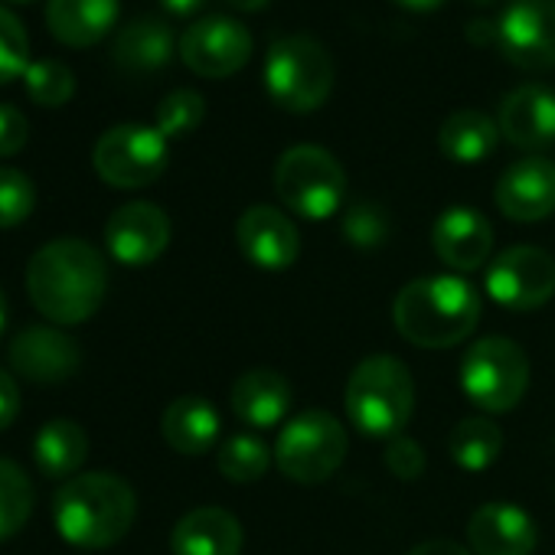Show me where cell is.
<instances>
[{
	"label": "cell",
	"instance_id": "9",
	"mask_svg": "<svg viewBox=\"0 0 555 555\" xmlns=\"http://www.w3.org/2000/svg\"><path fill=\"white\" fill-rule=\"evenodd\" d=\"M170 160L167 138L147 125H115L92 147L95 173L115 190L151 186Z\"/></svg>",
	"mask_w": 555,
	"mask_h": 555
},
{
	"label": "cell",
	"instance_id": "4",
	"mask_svg": "<svg viewBox=\"0 0 555 555\" xmlns=\"http://www.w3.org/2000/svg\"><path fill=\"white\" fill-rule=\"evenodd\" d=\"M347 418L370 438H396L415 412V379L399 357L376 353L347 379Z\"/></svg>",
	"mask_w": 555,
	"mask_h": 555
},
{
	"label": "cell",
	"instance_id": "22",
	"mask_svg": "<svg viewBox=\"0 0 555 555\" xmlns=\"http://www.w3.org/2000/svg\"><path fill=\"white\" fill-rule=\"evenodd\" d=\"M242 542V522L222 506H196L170 532L173 555H238Z\"/></svg>",
	"mask_w": 555,
	"mask_h": 555
},
{
	"label": "cell",
	"instance_id": "38",
	"mask_svg": "<svg viewBox=\"0 0 555 555\" xmlns=\"http://www.w3.org/2000/svg\"><path fill=\"white\" fill-rule=\"evenodd\" d=\"M409 555H474V552L451 539H428V542H418Z\"/></svg>",
	"mask_w": 555,
	"mask_h": 555
},
{
	"label": "cell",
	"instance_id": "41",
	"mask_svg": "<svg viewBox=\"0 0 555 555\" xmlns=\"http://www.w3.org/2000/svg\"><path fill=\"white\" fill-rule=\"evenodd\" d=\"M229 8H235V11H242V14H255V11H261V8H268L271 0H225Z\"/></svg>",
	"mask_w": 555,
	"mask_h": 555
},
{
	"label": "cell",
	"instance_id": "17",
	"mask_svg": "<svg viewBox=\"0 0 555 555\" xmlns=\"http://www.w3.org/2000/svg\"><path fill=\"white\" fill-rule=\"evenodd\" d=\"M435 255L454 271H477L490 261L493 251V225L480 209L451 206L435 219L431 229Z\"/></svg>",
	"mask_w": 555,
	"mask_h": 555
},
{
	"label": "cell",
	"instance_id": "24",
	"mask_svg": "<svg viewBox=\"0 0 555 555\" xmlns=\"http://www.w3.org/2000/svg\"><path fill=\"white\" fill-rule=\"evenodd\" d=\"M160 431H164V441L177 454L199 457L216 448L222 422H219L216 405L206 402L203 396H180L164 409Z\"/></svg>",
	"mask_w": 555,
	"mask_h": 555
},
{
	"label": "cell",
	"instance_id": "11",
	"mask_svg": "<svg viewBox=\"0 0 555 555\" xmlns=\"http://www.w3.org/2000/svg\"><path fill=\"white\" fill-rule=\"evenodd\" d=\"M493 34L503 60L516 69H555V0H509Z\"/></svg>",
	"mask_w": 555,
	"mask_h": 555
},
{
	"label": "cell",
	"instance_id": "8",
	"mask_svg": "<svg viewBox=\"0 0 555 555\" xmlns=\"http://www.w3.org/2000/svg\"><path fill=\"white\" fill-rule=\"evenodd\" d=\"M461 389L483 412H509L529 389V357L509 337L477 340L461 363Z\"/></svg>",
	"mask_w": 555,
	"mask_h": 555
},
{
	"label": "cell",
	"instance_id": "32",
	"mask_svg": "<svg viewBox=\"0 0 555 555\" xmlns=\"http://www.w3.org/2000/svg\"><path fill=\"white\" fill-rule=\"evenodd\" d=\"M30 66V34L24 21L14 11L0 8V86L24 79Z\"/></svg>",
	"mask_w": 555,
	"mask_h": 555
},
{
	"label": "cell",
	"instance_id": "43",
	"mask_svg": "<svg viewBox=\"0 0 555 555\" xmlns=\"http://www.w3.org/2000/svg\"><path fill=\"white\" fill-rule=\"evenodd\" d=\"M470 4H477V8H490V4H496V0H470Z\"/></svg>",
	"mask_w": 555,
	"mask_h": 555
},
{
	"label": "cell",
	"instance_id": "26",
	"mask_svg": "<svg viewBox=\"0 0 555 555\" xmlns=\"http://www.w3.org/2000/svg\"><path fill=\"white\" fill-rule=\"evenodd\" d=\"M500 141V125L474 108H461L444 118L438 131V147L448 160L454 164H480L496 151Z\"/></svg>",
	"mask_w": 555,
	"mask_h": 555
},
{
	"label": "cell",
	"instance_id": "16",
	"mask_svg": "<svg viewBox=\"0 0 555 555\" xmlns=\"http://www.w3.org/2000/svg\"><path fill=\"white\" fill-rule=\"evenodd\" d=\"M496 209L513 222H542L555 212V160L522 157L509 164L493 190Z\"/></svg>",
	"mask_w": 555,
	"mask_h": 555
},
{
	"label": "cell",
	"instance_id": "19",
	"mask_svg": "<svg viewBox=\"0 0 555 555\" xmlns=\"http://www.w3.org/2000/svg\"><path fill=\"white\" fill-rule=\"evenodd\" d=\"M500 134L519 151H545L555 144V89L519 86L500 102Z\"/></svg>",
	"mask_w": 555,
	"mask_h": 555
},
{
	"label": "cell",
	"instance_id": "30",
	"mask_svg": "<svg viewBox=\"0 0 555 555\" xmlns=\"http://www.w3.org/2000/svg\"><path fill=\"white\" fill-rule=\"evenodd\" d=\"M24 82H27L30 99L37 105H43V108H60V105H66L76 95V76L60 60H37L27 69Z\"/></svg>",
	"mask_w": 555,
	"mask_h": 555
},
{
	"label": "cell",
	"instance_id": "27",
	"mask_svg": "<svg viewBox=\"0 0 555 555\" xmlns=\"http://www.w3.org/2000/svg\"><path fill=\"white\" fill-rule=\"evenodd\" d=\"M500 451H503V428L496 422H490L487 415L461 418L448 431V454L454 457V464L461 470L480 474V470L493 467Z\"/></svg>",
	"mask_w": 555,
	"mask_h": 555
},
{
	"label": "cell",
	"instance_id": "29",
	"mask_svg": "<svg viewBox=\"0 0 555 555\" xmlns=\"http://www.w3.org/2000/svg\"><path fill=\"white\" fill-rule=\"evenodd\" d=\"M216 467L229 483H255L271 467V451L258 435H232L216 451Z\"/></svg>",
	"mask_w": 555,
	"mask_h": 555
},
{
	"label": "cell",
	"instance_id": "1",
	"mask_svg": "<svg viewBox=\"0 0 555 555\" xmlns=\"http://www.w3.org/2000/svg\"><path fill=\"white\" fill-rule=\"evenodd\" d=\"M27 295L56 327H76L99 314L108 295V268L86 238H53L27 264Z\"/></svg>",
	"mask_w": 555,
	"mask_h": 555
},
{
	"label": "cell",
	"instance_id": "42",
	"mask_svg": "<svg viewBox=\"0 0 555 555\" xmlns=\"http://www.w3.org/2000/svg\"><path fill=\"white\" fill-rule=\"evenodd\" d=\"M4 324H8V298L0 292V334H4Z\"/></svg>",
	"mask_w": 555,
	"mask_h": 555
},
{
	"label": "cell",
	"instance_id": "7",
	"mask_svg": "<svg viewBox=\"0 0 555 555\" xmlns=\"http://www.w3.org/2000/svg\"><path fill=\"white\" fill-rule=\"evenodd\" d=\"M347 428L337 415L311 409L285 422L274 441V464L295 483H324L347 461Z\"/></svg>",
	"mask_w": 555,
	"mask_h": 555
},
{
	"label": "cell",
	"instance_id": "20",
	"mask_svg": "<svg viewBox=\"0 0 555 555\" xmlns=\"http://www.w3.org/2000/svg\"><path fill=\"white\" fill-rule=\"evenodd\" d=\"M229 402L238 422H245L248 428H274L278 422L288 418L295 389L278 370L255 366V370H245L232 383Z\"/></svg>",
	"mask_w": 555,
	"mask_h": 555
},
{
	"label": "cell",
	"instance_id": "44",
	"mask_svg": "<svg viewBox=\"0 0 555 555\" xmlns=\"http://www.w3.org/2000/svg\"><path fill=\"white\" fill-rule=\"evenodd\" d=\"M11 4H30V0H11Z\"/></svg>",
	"mask_w": 555,
	"mask_h": 555
},
{
	"label": "cell",
	"instance_id": "18",
	"mask_svg": "<svg viewBox=\"0 0 555 555\" xmlns=\"http://www.w3.org/2000/svg\"><path fill=\"white\" fill-rule=\"evenodd\" d=\"M535 542V519L516 503H483L467 522V545L474 555H532Z\"/></svg>",
	"mask_w": 555,
	"mask_h": 555
},
{
	"label": "cell",
	"instance_id": "12",
	"mask_svg": "<svg viewBox=\"0 0 555 555\" xmlns=\"http://www.w3.org/2000/svg\"><path fill=\"white\" fill-rule=\"evenodd\" d=\"M180 60L199 79H229L251 60V34L225 14L199 17L180 37Z\"/></svg>",
	"mask_w": 555,
	"mask_h": 555
},
{
	"label": "cell",
	"instance_id": "13",
	"mask_svg": "<svg viewBox=\"0 0 555 555\" xmlns=\"http://www.w3.org/2000/svg\"><path fill=\"white\" fill-rule=\"evenodd\" d=\"M170 216L147 199L118 206L105 222V245L118 264L144 268L157 261L170 245Z\"/></svg>",
	"mask_w": 555,
	"mask_h": 555
},
{
	"label": "cell",
	"instance_id": "3",
	"mask_svg": "<svg viewBox=\"0 0 555 555\" xmlns=\"http://www.w3.org/2000/svg\"><path fill=\"white\" fill-rule=\"evenodd\" d=\"M392 324L412 347L448 350L480 324V295L457 274L415 278L392 301Z\"/></svg>",
	"mask_w": 555,
	"mask_h": 555
},
{
	"label": "cell",
	"instance_id": "39",
	"mask_svg": "<svg viewBox=\"0 0 555 555\" xmlns=\"http://www.w3.org/2000/svg\"><path fill=\"white\" fill-rule=\"evenodd\" d=\"M206 0H160V8L170 14V17H193Z\"/></svg>",
	"mask_w": 555,
	"mask_h": 555
},
{
	"label": "cell",
	"instance_id": "14",
	"mask_svg": "<svg viewBox=\"0 0 555 555\" xmlns=\"http://www.w3.org/2000/svg\"><path fill=\"white\" fill-rule=\"evenodd\" d=\"M235 245L261 271H288L298 261L301 235L292 216L274 206H248L235 222Z\"/></svg>",
	"mask_w": 555,
	"mask_h": 555
},
{
	"label": "cell",
	"instance_id": "28",
	"mask_svg": "<svg viewBox=\"0 0 555 555\" xmlns=\"http://www.w3.org/2000/svg\"><path fill=\"white\" fill-rule=\"evenodd\" d=\"M34 483L27 470L8 457H0V542L17 535L34 516Z\"/></svg>",
	"mask_w": 555,
	"mask_h": 555
},
{
	"label": "cell",
	"instance_id": "2",
	"mask_svg": "<svg viewBox=\"0 0 555 555\" xmlns=\"http://www.w3.org/2000/svg\"><path fill=\"white\" fill-rule=\"evenodd\" d=\"M134 516L138 493L125 477L112 470L76 474L53 496L56 532L82 552L118 545L131 532Z\"/></svg>",
	"mask_w": 555,
	"mask_h": 555
},
{
	"label": "cell",
	"instance_id": "37",
	"mask_svg": "<svg viewBox=\"0 0 555 555\" xmlns=\"http://www.w3.org/2000/svg\"><path fill=\"white\" fill-rule=\"evenodd\" d=\"M21 415V389H17V379L0 370V431H8Z\"/></svg>",
	"mask_w": 555,
	"mask_h": 555
},
{
	"label": "cell",
	"instance_id": "31",
	"mask_svg": "<svg viewBox=\"0 0 555 555\" xmlns=\"http://www.w3.org/2000/svg\"><path fill=\"white\" fill-rule=\"evenodd\" d=\"M206 118V102L199 92L193 89H173L170 95H164V102L157 105V131L173 141V138H186L193 134Z\"/></svg>",
	"mask_w": 555,
	"mask_h": 555
},
{
	"label": "cell",
	"instance_id": "35",
	"mask_svg": "<svg viewBox=\"0 0 555 555\" xmlns=\"http://www.w3.org/2000/svg\"><path fill=\"white\" fill-rule=\"evenodd\" d=\"M389 474H396L399 480H418L425 474V451L415 438L409 435H396L389 438L386 444V454H383Z\"/></svg>",
	"mask_w": 555,
	"mask_h": 555
},
{
	"label": "cell",
	"instance_id": "40",
	"mask_svg": "<svg viewBox=\"0 0 555 555\" xmlns=\"http://www.w3.org/2000/svg\"><path fill=\"white\" fill-rule=\"evenodd\" d=\"M392 4H399L402 11H412V14H431L444 4V0H392Z\"/></svg>",
	"mask_w": 555,
	"mask_h": 555
},
{
	"label": "cell",
	"instance_id": "10",
	"mask_svg": "<svg viewBox=\"0 0 555 555\" xmlns=\"http://www.w3.org/2000/svg\"><path fill=\"white\" fill-rule=\"evenodd\" d=\"M487 295L506 311H535L555 295V258L535 245H509L487 268Z\"/></svg>",
	"mask_w": 555,
	"mask_h": 555
},
{
	"label": "cell",
	"instance_id": "6",
	"mask_svg": "<svg viewBox=\"0 0 555 555\" xmlns=\"http://www.w3.org/2000/svg\"><path fill=\"white\" fill-rule=\"evenodd\" d=\"M274 193L301 219H331L347 196V170L318 144H295L274 164Z\"/></svg>",
	"mask_w": 555,
	"mask_h": 555
},
{
	"label": "cell",
	"instance_id": "25",
	"mask_svg": "<svg viewBox=\"0 0 555 555\" xmlns=\"http://www.w3.org/2000/svg\"><path fill=\"white\" fill-rule=\"evenodd\" d=\"M89 457V435L73 418H50L34 438V461L47 477H76Z\"/></svg>",
	"mask_w": 555,
	"mask_h": 555
},
{
	"label": "cell",
	"instance_id": "34",
	"mask_svg": "<svg viewBox=\"0 0 555 555\" xmlns=\"http://www.w3.org/2000/svg\"><path fill=\"white\" fill-rule=\"evenodd\" d=\"M344 235L357 248H379L389 235V216L376 203H360L344 216Z\"/></svg>",
	"mask_w": 555,
	"mask_h": 555
},
{
	"label": "cell",
	"instance_id": "15",
	"mask_svg": "<svg viewBox=\"0 0 555 555\" xmlns=\"http://www.w3.org/2000/svg\"><path fill=\"white\" fill-rule=\"evenodd\" d=\"M8 360L17 370V376L30 379V383H66L79 373L82 366V350L79 344L63 334L60 327H27L21 331L11 347H8Z\"/></svg>",
	"mask_w": 555,
	"mask_h": 555
},
{
	"label": "cell",
	"instance_id": "5",
	"mask_svg": "<svg viewBox=\"0 0 555 555\" xmlns=\"http://www.w3.org/2000/svg\"><path fill=\"white\" fill-rule=\"evenodd\" d=\"M334 60L311 34H285L268 47L261 82L271 102L285 112H318L334 92Z\"/></svg>",
	"mask_w": 555,
	"mask_h": 555
},
{
	"label": "cell",
	"instance_id": "33",
	"mask_svg": "<svg viewBox=\"0 0 555 555\" xmlns=\"http://www.w3.org/2000/svg\"><path fill=\"white\" fill-rule=\"evenodd\" d=\"M37 209V186L24 170L0 167V229H14Z\"/></svg>",
	"mask_w": 555,
	"mask_h": 555
},
{
	"label": "cell",
	"instance_id": "21",
	"mask_svg": "<svg viewBox=\"0 0 555 555\" xmlns=\"http://www.w3.org/2000/svg\"><path fill=\"white\" fill-rule=\"evenodd\" d=\"M173 50H180V40L173 37L170 24L164 17L141 14L118 30L112 43V60L118 63V69L131 76H154L167 69Z\"/></svg>",
	"mask_w": 555,
	"mask_h": 555
},
{
	"label": "cell",
	"instance_id": "36",
	"mask_svg": "<svg viewBox=\"0 0 555 555\" xmlns=\"http://www.w3.org/2000/svg\"><path fill=\"white\" fill-rule=\"evenodd\" d=\"M30 121L21 108L0 102V157H14L27 147Z\"/></svg>",
	"mask_w": 555,
	"mask_h": 555
},
{
	"label": "cell",
	"instance_id": "23",
	"mask_svg": "<svg viewBox=\"0 0 555 555\" xmlns=\"http://www.w3.org/2000/svg\"><path fill=\"white\" fill-rule=\"evenodd\" d=\"M118 0H50L47 27L56 43L69 50H89L102 43L118 24Z\"/></svg>",
	"mask_w": 555,
	"mask_h": 555
}]
</instances>
